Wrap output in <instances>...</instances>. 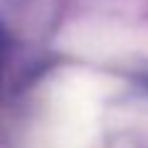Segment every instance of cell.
<instances>
[{
    "label": "cell",
    "instance_id": "cell-1",
    "mask_svg": "<svg viewBox=\"0 0 148 148\" xmlns=\"http://www.w3.org/2000/svg\"><path fill=\"white\" fill-rule=\"evenodd\" d=\"M104 77L86 69L64 72L52 84L49 104V146L52 148H89L96 133V121L104 94Z\"/></svg>",
    "mask_w": 148,
    "mask_h": 148
},
{
    "label": "cell",
    "instance_id": "cell-2",
    "mask_svg": "<svg viewBox=\"0 0 148 148\" xmlns=\"http://www.w3.org/2000/svg\"><path fill=\"white\" fill-rule=\"evenodd\" d=\"M138 32L111 22H77L69 25L59 37V49L82 59H111L126 57L143 47Z\"/></svg>",
    "mask_w": 148,
    "mask_h": 148
}]
</instances>
